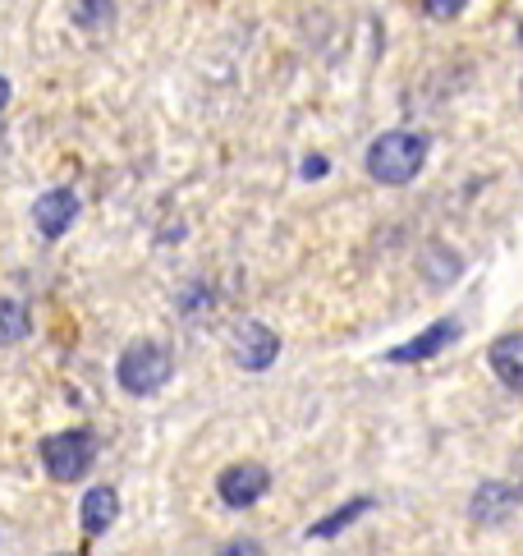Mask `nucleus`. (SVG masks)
Segmentation results:
<instances>
[{
  "label": "nucleus",
  "mask_w": 523,
  "mask_h": 556,
  "mask_svg": "<svg viewBox=\"0 0 523 556\" xmlns=\"http://www.w3.org/2000/svg\"><path fill=\"white\" fill-rule=\"evenodd\" d=\"M74 222H78V193L74 189H47L33 203V226L42 230L47 240H60Z\"/></svg>",
  "instance_id": "nucleus-7"
},
{
  "label": "nucleus",
  "mask_w": 523,
  "mask_h": 556,
  "mask_svg": "<svg viewBox=\"0 0 523 556\" xmlns=\"http://www.w3.org/2000/svg\"><path fill=\"white\" fill-rule=\"evenodd\" d=\"M267 488H271V473L262 469L257 460H239L230 469H220V479H216L220 502L234 506V510H244V506L257 502V496H267Z\"/></svg>",
  "instance_id": "nucleus-5"
},
{
  "label": "nucleus",
  "mask_w": 523,
  "mask_h": 556,
  "mask_svg": "<svg viewBox=\"0 0 523 556\" xmlns=\"http://www.w3.org/2000/svg\"><path fill=\"white\" fill-rule=\"evenodd\" d=\"M519 506V488L510 483H482L473 496V520L492 525V520H506V515Z\"/></svg>",
  "instance_id": "nucleus-10"
},
{
  "label": "nucleus",
  "mask_w": 523,
  "mask_h": 556,
  "mask_svg": "<svg viewBox=\"0 0 523 556\" xmlns=\"http://www.w3.org/2000/svg\"><path fill=\"white\" fill-rule=\"evenodd\" d=\"M422 271L432 276V286H450L455 276H459V257H455V253H446L441 244H432V249H428V257H422Z\"/></svg>",
  "instance_id": "nucleus-14"
},
{
  "label": "nucleus",
  "mask_w": 523,
  "mask_h": 556,
  "mask_svg": "<svg viewBox=\"0 0 523 556\" xmlns=\"http://www.w3.org/2000/svg\"><path fill=\"white\" fill-rule=\"evenodd\" d=\"M92 451H97L92 437L84 428H69V432H55V437H47V442H42V465H47L51 479L74 483V479H84V473H88Z\"/></svg>",
  "instance_id": "nucleus-3"
},
{
  "label": "nucleus",
  "mask_w": 523,
  "mask_h": 556,
  "mask_svg": "<svg viewBox=\"0 0 523 556\" xmlns=\"http://www.w3.org/2000/svg\"><path fill=\"white\" fill-rule=\"evenodd\" d=\"M10 106V78H0V111Z\"/></svg>",
  "instance_id": "nucleus-17"
},
{
  "label": "nucleus",
  "mask_w": 523,
  "mask_h": 556,
  "mask_svg": "<svg viewBox=\"0 0 523 556\" xmlns=\"http://www.w3.org/2000/svg\"><path fill=\"white\" fill-rule=\"evenodd\" d=\"M74 24L84 33H106L115 28V0H74Z\"/></svg>",
  "instance_id": "nucleus-11"
},
{
  "label": "nucleus",
  "mask_w": 523,
  "mask_h": 556,
  "mask_svg": "<svg viewBox=\"0 0 523 556\" xmlns=\"http://www.w3.org/2000/svg\"><path fill=\"white\" fill-rule=\"evenodd\" d=\"M428 152H432V138L428 134H413V129H391L381 134L377 143L368 148V175L377 185H409L413 175L428 166Z\"/></svg>",
  "instance_id": "nucleus-1"
},
{
  "label": "nucleus",
  "mask_w": 523,
  "mask_h": 556,
  "mask_svg": "<svg viewBox=\"0 0 523 556\" xmlns=\"http://www.w3.org/2000/svg\"><path fill=\"white\" fill-rule=\"evenodd\" d=\"M455 341H459V323L455 317H441V323H432L428 331H418L413 341L386 350V364H428L441 350H450Z\"/></svg>",
  "instance_id": "nucleus-6"
},
{
  "label": "nucleus",
  "mask_w": 523,
  "mask_h": 556,
  "mask_svg": "<svg viewBox=\"0 0 523 556\" xmlns=\"http://www.w3.org/2000/svg\"><path fill=\"white\" fill-rule=\"evenodd\" d=\"M28 336V308L14 300H0V345H18Z\"/></svg>",
  "instance_id": "nucleus-13"
},
{
  "label": "nucleus",
  "mask_w": 523,
  "mask_h": 556,
  "mask_svg": "<svg viewBox=\"0 0 523 556\" xmlns=\"http://www.w3.org/2000/svg\"><path fill=\"white\" fill-rule=\"evenodd\" d=\"M115 520H119V492L115 488H92L84 496V533L88 539H102Z\"/></svg>",
  "instance_id": "nucleus-9"
},
{
  "label": "nucleus",
  "mask_w": 523,
  "mask_h": 556,
  "mask_svg": "<svg viewBox=\"0 0 523 556\" xmlns=\"http://www.w3.org/2000/svg\"><path fill=\"white\" fill-rule=\"evenodd\" d=\"M327 156H308V162H304V180H321V175H327Z\"/></svg>",
  "instance_id": "nucleus-16"
},
{
  "label": "nucleus",
  "mask_w": 523,
  "mask_h": 556,
  "mask_svg": "<svg viewBox=\"0 0 523 556\" xmlns=\"http://www.w3.org/2000/svg\"><path fill=\"white\" fill-rule=\"evenodd\" d=\"M368 506H372V496H354V502H345V506H340L335 515H327V520H317V525L308 529V539H317V543H321V539H335V533L345 529V525H354V520H358V515H363Z\"/></svg>",
  "instance_id": "nucleus-12"
},
{
  "label": "nucleus",
  "mask_w": 523,
  "mask_h": 556,
  "mask_svg": "<svg viewBox=\"0 0 523 556\" xmlns=\"http://www.w3.org/2000/svg\"><path fill=\"white\" fill-rule=\"evenodd\" d=\"M230 354H234V364H239V368L262 372V368H271V364H276L280 336H276L267 323H239V331L230 336Z\"/></svg>",
  "instance_id": "nucleus-4"
},
{
  "label": "nucleus",
  "mask_w": 523,
  "mask_h": 556,
  "mask_svg": "<svg viewBox=\"0 0 523 556\" xmlns=\"http://www.w3.org/2000/svg\"><path fill=\"white\" fill-rule=\"evenodd\" d=\"M422 10H428L432 18H455L459 10H464V0H422Z\"/></svg>",
  "instance_id": "nucleus-15"
},
{
  "label": "nucleus",
  "mask_w": 523,
  "mask_h": 556,
  "mask_svg": "<svg viewBox=\"0 0 523 556\" xmlns=\"http://www.w3.org/2000/svg\"><path fill=\"white\" fill-rule=\"evenodd\" d=\"M170 350H161L156 341H133L125 354H119V364H115V382L119 391H129V395H156L161 387L170 382Z\"/></svg>",
  "instance_id": "nucleus-2"
},
{
  "label": "nucleus",
  "mask_w": 523,
  "mask_h": 556,
  "mask_svg": "<svg viewBox=\"0 0 523 556\" xmlns=\"http://www.w3.org/2000/svg\"><path fill=\"white\" fill-rule=\"evenodd\" d=\"M487 359H492V372H496L510 391H523V331L500 336Z\"/></svg>",
  "instance_id": "nucleus-8"
}]
</instances>
